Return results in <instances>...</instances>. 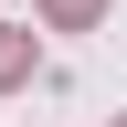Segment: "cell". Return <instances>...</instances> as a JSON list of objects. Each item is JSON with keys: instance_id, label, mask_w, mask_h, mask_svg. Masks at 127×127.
I'll return each instance as SVG.
<instances>
[{"instance_id": "cell-2", "label": "cell", "mask_w": 127, "mask_h": 127, "mask_svg": "<svg viewBox=\"0 0 127 127\" xmlns=\"http://www.w3.org/2000/svg\"><path fill=\"white\" fill-rule=\"evenodd\" d=\"M53 21H95V0H53Z\"/></svg>"}, {"instance_id": "cell-1", "label": "cell", "mask_w": 127, "mask_h": 127, "mask_svg": "<svg viewBox=\"0 0 127 127\" xmlns=\"http://www.w3.org/2000/svg\"><path fill=\"white\" fill-rule=\"evenodd\" d=\"M21 74H32V42H21V32H0V85H21Z\"/></svg>"}]
</instances>
